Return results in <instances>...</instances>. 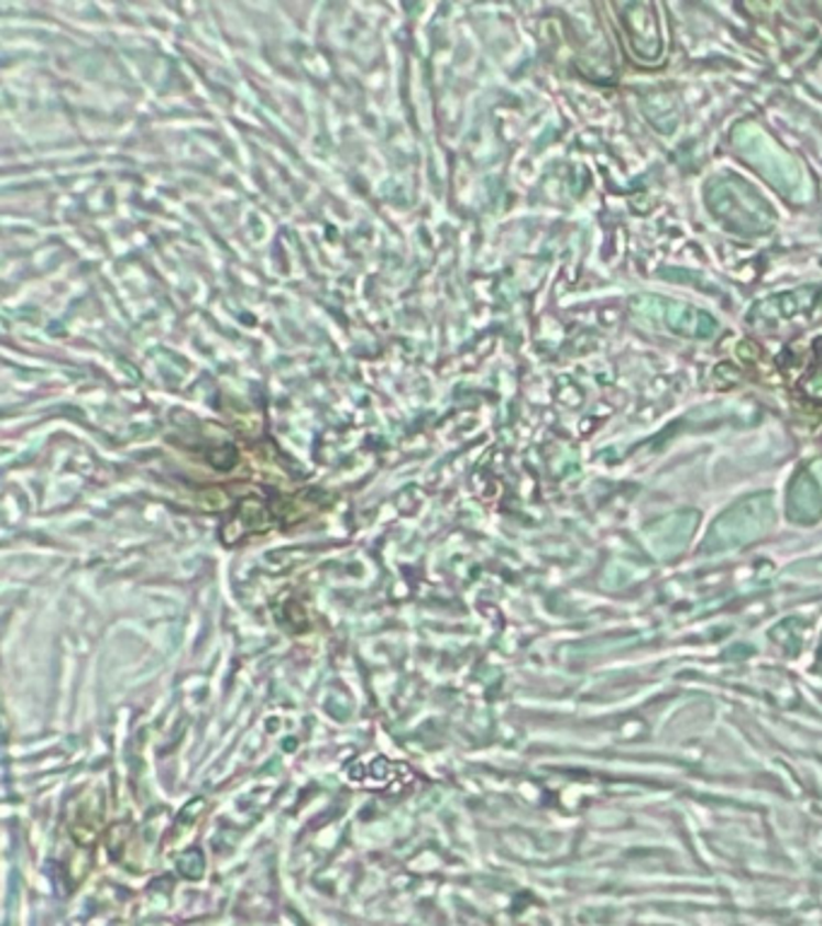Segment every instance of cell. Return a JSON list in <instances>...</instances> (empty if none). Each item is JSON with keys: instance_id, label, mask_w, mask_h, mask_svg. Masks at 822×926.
<instances>
[{"instance_id": "1", "label": "cell", "mask_w": 822, "mask_h": 926, "mask_svg": "<svg viewBox=\"0 0 822 926\" xmlns=\"http://www.w3.org/2000/svg\"><path fill=\"white\" fill-rule=\"evenodd\" d=\"M731 143L738 155L763 174V179L791 200H799L805 192V174L801 162L789 155L775 138L755 121H743L731 133Z\"/></svg>"}, {"instance_id": "2", "label": "cell", "mask_w": 822, "mask_h": 926, "mask_svg": "<svg viewBox=\"0 0 822 926\" xmlns=\"http://www.w3.org/2000/svg\"><path fill=\"white\" fill-rule=\"evenodd\" d=\"M706 206L726 230L743 237L767 235L777 222L769 203L738 176H724L710 184Z\"/></svg>"}, {"instance_id": "3", "label": "cell", "mask_w": 822, "mask_h": 926, "mask_svg": "<svg viewBox=\"0 0 822 926\" xmlns=\"http://www.w3.org/2000/svg\"><path fill=\"white\" fill-rule=\"evenodd\" d=\"M615 22L632 61L649 68L659 66L666 54L661 8L654 3H620L615 6Z\"/></svg>"}, {"instance_id": "4", "label": "cell", "mask_w": 822, "mask_h": 926, "mask_svg": "<svg viewBox=\"0 0 822 926\" xmlns=\"http://www.w3.org/2000/svg\"><path fill=\"white\" fill-rule=\"evenodd\" d=\"M632 314H635L644 326L666 328V331L686 338L710 340L719 331V324L712 314L676 299L639 295L632 299Z\"/></svg>"}, {"instance_id": "5", "label": "cell", "mask_w": 822, "mask_h": 926, "mask_svg": "<svg viewBox=\"0 0 822 926\" xmlns=\"http://www.w3.org/2000/svg\"><path fill=\"white\" fill-rule=\"evenodd\" d=\"M771 519H775V506H771L769 494L743 500L719 516L710 534V548H736V545L750 543L765 534Z\"/></svg>"}, {"instance_id": "6", "label": "cell", "mask_w": 822, "mask_h": 926, "mask_svg": "<svg viewBox=\"0 0 822 926\" xmlns=\"http://www.w3.org/2000/svg\"><path fill=\"white\" fill-rule=\"evenodd\" d=\"M789 514L796 522H811L822 514V466L813 464L793 480L789 494Z\"/></svg>"}, {"instance_id": "7", "label": "cell", "mask_w": 822, "mask_h": 926, "mask_svg": "<svg viewBox=\"0 0 822 926\" xmlns=\"http://www.w3.org/2000/svg\"><path fill=\"white\" fill-rule=\"evenodd\" d=\"M694 524H698V514L692 512L661 519L659 524L651 526L647 534H644V538H647L644 543H647L656 555H670L680 551V545L690 538Z\"/></svg>"}, {"instance_id": "8", "label": "cell", "mask_w": 822, "mask_h": 926, "mask_svg": "<svg viewBox=\"0 0 822 926\" xmlns=\"http://www.w3.org/2000/svg\"><path fill=\"white\" fill-rule=\"evenodd\" d=\"M813 297H815L813 287L796 290V293H787V295H777V297H771L763 304H757V309L753 312V319H763V322L789 319V316L811 307Z\"/></svg>"}, {"instance_id": "9", "label": "cell", "mask_w": 822, "mask_h": 926, "mask_svg": "<svg viewBox=\"0 0 822 926\" xmlns=\"http://www.w3.org/2000/svg\"><path fill=\"white\" fill-rule=\"evenodd\" d=\"M813 319L815 322H822V290L818 293V297H815V309H813Z\"/></svg>"}, {"instance_id": "10", "label": "cell", "mask_w": 822, "mask_h": 926, "mask_svg": "<svg viewBox=\"0 0 822 926\" xmlns=\"http://www.w3.org/2000/svg\"><path fill=\"white\" fill-rule=\"evenodd\" d=\"M815 352H818V360H820V367H822V340L815 342Z\"/></svg>"}]
</instances>
